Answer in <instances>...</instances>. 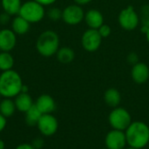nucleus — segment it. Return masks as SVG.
Masks as SVG:
<instances>
[{
  "label": "nucleus",
  "instance_id": "nucleus-1",
  "mask_svg": "<svg viewBox=\"0 0 149 149\" xmlns=\"http://www.w3.org/2000/svg\"><path fill=\"white\" fill-rule=\"evenodd\" d=\"M23 85L20 74L14 70L2 72L0 74V94L3 98H15L21 93Z\"/></svg>",
  "mask_w": 149,
  "mask_h": 149
},
{
  "label": "nucleus",
  "instance_id": "nucleus-2",
  "mask_svg": "<svg viewBox=\"0 0 149 149\" xmlns=\"http://www.w3.org/2000/svg\"><path fill=\"white\" fill-rule=\"evenodd\" d=\"M125 134L129 147L142 149L149 143V127L142 121H133Z\"/></svg>",
  "mask_w": 149,
  "mask_h": 149
},
{
  "label": "nucleus",
  "instance_id": "nucleus-3",
  "mask_svg": "<svg viewBox=\"0 0 149 149\" xmlns=\"http://www.w3.org/2000/svg\"><path fill=\"white\" fill-rule=\"evenodd\" d=\"M36 49L45 58H51L56 55L59 49V37L58 33L51 30L43 31L37 39Z\"/></svg>",
  "mask_w": 149,
  "mask_h": 149
},
{
  "label": "nucleus",
  "instance_id": "nucleus-4",
  "mask_svg": "<svg viewBox=\"0 0 149 149\" xmlns=\"http://www.w3.org/2000/svg\"><path fill=\"white\" fill-rule=\"evenodd\" d=\"M18 15L27 20L30 24H37L45 16V6L34 0H30L22 3Z\"/></svg>",
  "mask_w": 149,
  "mask_h": 149
},
{
  "label": "nucleus",
  "instance_id": "nucleus-5",
  "mask_svg": "<svg viewBox=\"0 0 149 149\" xmlns=\"http://www.w3.org/2000/svg\"><path fill=\"white\" fill-rule=\"evenodd\" d=\"M108 121L113 129L126 131V129L133 122L131 115L127 110L123 107H115L109 114Z\"/></svg>",
  "mask_w": 149,
  "mask_h": 149
},
{
  "label": "nucleus",
  "instance_id": "nucleus-6",
  "mask_svg": "<svg viewBox=\"0 0 149 149\" xmlns=\"http://www.w3.org/2000/svg\"><path fill=\"white\" fill-rule=\"evenodd\" d=\"M118 22L123 30L131 31L140 25V16L132 5H128L119 13Z\"/></svg>",
  "mask_w": 149,
  "mask_h": 149
},
{
  "label": "nucleus",
  "instance_id": "nucleus-7",
  "mask_svg": "<svg viewBox=\"0 0 149 149\" xmlns=\"http://www.w3.org/2000/svg\"><path fill=\"white\" fill-rule=\"evenodd\" d=\"M102 39L98 30L88 29L84 31L81 37V45L86 52H94L100 49Z\"/></svg>",
  "mask_w": 149,
  "mask_h": 149
},
{
  "label": "nucleus",
  "instance_id": "nucleus-8",
  "mask_svg": "<svg viewBox=\"0 0 149 149\" xmlns=\"http://www.w3.org/2000/svg\"><path fill=\"white\" fill-rule=\"evenodd\" d=\"M85 11L80 5L76 3L67 5L62 10V20L69 25H77L84 21Z\"/></svg>",
  "mask_w": 149,
  "mask_h": 149
},
{
  "label": "nucleus",
  "instance_id": "nucleus-9",
  "mask_svg": "<svg viewBox=\"0 0 149 149\" xmlns=\"http://www.w3.org/2000/svg\"><path fill=\"white\" fill-rule=\"evenodd\" d=\"M37 127L42 135L51 137L57 133L58 128V122L55 116H53L52 113L42 114L37 124Z\"/></svg>",
  "mask_w": 149,
  "mask_h": 149
},
{
  "label": "nucleus",
  "instance_id": "nucleus-10",
  "mask_svg": "<svg viewBox=\"0 0 149 149\" xmlns=\"http://www.w3.org/2000/svg\"><path fill=\"white\" fill-rule=\"evenodd\" d=\"M106 148L108 149H124L127 143L125 131L113 129L105 138Z\"/></svg>",
  "mask_w": 149,
  "mask_h": 149
},
{
  "label": "nucleus",
  "instance_id": "nucleus-11",
  "mask_svg": "<svg viewBox=\"0 0 149 149\" xmlns=\"http://www.w3.org/2000/svg\"><path fill=\"white\" fill-rule=\"evenodd\" d=\"M17 44V35L11 29L0 30V52H10Z\"/></svg>",
  "mask_w": 149,
  "mask_h": 149
},
{
  "label": "nucleus",
  "instance_id": "nucleus-12",
  "mask_svg": "<svg viewBox=\"0 0 149 149\" xmlns=\"http://www.w3.org/2000/svg\"><path fill=\"white\" fill-rule=\"evenodd\" d=\"M131 77L133 80L139 85L146 83L149 79V67L143 62H138L134 65L131 70Z\"/></svg>",
  "mask_w": 149,
  "mask_h": 149
},
{
  "label": "nucleus",
  "instance_id": "nucleus-13",
  "mask_svg": "<svg viewBox=\"0 0 149 149\" xmlns=\"http://www.w3.org/2000/svg\"><path fill=\"white\" fill-rule=\"evenodd\" d=\"M34 104L38 107V109L41 112L42 114L52 113L56 109L55 100L49 94H42L38 96Z\"/></svg>",
  "mask_w": 149,
  "mask_h": 149
},
{
  "label": "nucleus",
  "instance_id": "nucleus-14",
  "mask_svg": "<svg viewBox=\"0 0 149 149\" xmlns=\"http://www.w3.org/2000/svg\"><path fill=\"white\" fill-rule=\"evenodd\" d=\"M84 21L89 29L98 30L104 24V17L99 10L91 9L85 13Z\"/></svg>",
  "mask_w": 149,
  "mask_h": 149
},
{
  "label": "nucleus",
  "instance_id": "nucleus-15",
  "mask_svg": "<svg viewBox=\"0 0 149 149\" xmlns=\"http://www.w3.org/2000/svg\"><path fill=\"white\" fill-rule=\"evenodd\" d=\"M14 102L16 109L24 113L34 105L33 100L28 93H20L17 94L14 98Z\"/></svg>",
  "mask_w": 149,
  "mask_h": 149
},
{
  "label": "nucleus",
  "instance_id": "nucleus-16",
  "mask_svg": "<svg viewBox=\"0 0 149 149\" xmlns=\"http://www.w3.org/2000/svg\"><path fill=\"white\" fill-rule=\"evenodd\" d=\"M31 24L19 15L15 16L11 22V30L16 35H24L30 31Z\"/></svg>",
  "mask_w": 149,
  "mask_h": 149
},
{
  "label": "nucleus",
  "instance_id": "nucleus-17",
  "mask_svg": "<svg viewBox=\"0 0 149 149\" xmlns=\"http://www.w3.org/2000/svg\"><path fill=\"white\" fill-rule=\"evenodd\" d=\"M56 57L59 63L67 65V64L72 63L74 60L75 52L71 47L63 46V47H59V49L58 50L56 53Z\"/></svg>",
  "mask_w": 149,
  "mask_h": 149
},
{
  "label": "nucleus",
  "instance_id": "nucleus-18",
  "mask_svg": "<svg viewBox=\"0 0 149 149\" xmlns=\"http://www.w3.org/2000/svg\"><path fill=\"white\" fill-rule=\"evenodd\" d=\"M104 100L105 103L111 107H118L121 101L120 93L115 88H109L104 93Z\"/></svg>",
  "mask_w": 149,
  "mask_h": 149
},
{
  "label": "nucleus",
  "instance_id": "nucleus-19",
  "mask_svg": "<svg viewBox=\"0 0 149 149\" xmlns=\"http://www.w3.org/2000/svg\"><path fill=\"white\" fill-rule=\"evenodd\" d=\"M1 5L4 12L10 16H17L19 13L22 1L21 0H1Z\"/></svg>",
  "mask_w": 149,
  "mask_h": 149
},
{
  "label": "nucleus",
  "instance_id": "nucleus-20",
  "mask_svg": "<svg viewBox=\"0 0 149 149\" xmlns=\"http://www.w3.org/2000/svg\"><path fill=\"white\" fill-rule=\"evenodd\" d=\"M16 110L15 102L12 99L4 98L0 101V113L6 119L11 117Z\"/></svg>",
  "mask_w": 149,
  "mask_h": 149
},
{
  "label": "nucleus",
  "instance_id": "nucleus-21",
  "mask_svg": "<svg viewBox=\"0 0 149 149\" xmlns=\"http://www.w3.org/2000/svg\"><path fill=\"white\" fill-rule=\"evenodd\" d=\"M41 116H42L41 112L38 109V107L34 104L28 111L24 113V121L30 127L37 126Z\"/></svg>",
  "mask_w": 149,
  "mask_h": 149
},
{
  "label": "nucleus",
  "instance_id": "nucleus-22",
  "mask_svg": "<svg viewBox=\"0 0 149 149\" xmlns=\"http://www.w3.org/2000/svg\"><path fill=\"white\" fill-rule=\"evenodd\" d=\"M14 66V58L9 52H0V71L5 72L12 70Z\"/></svg>",
  "mask_w": 149,
  "mask_h": 149
},
{
  "label": "nucleus",
  "instance_id": "nucleus-23",
  "mask_svg": "<svg viewBox=\"0 0 149 149\" xmlns=\"http://www.w3.org/2000/svg\"><path fill=\"white\" fill-rule=\"evenodd\" d=\"M47 17L53 22H58L62 19V10L57 7H52L47 11Z\"/></svg>",
  "mask_w": 149,
  "mask_h": 149
},
{
  "label": "nucleus",
  "instance_id": "nucleus-24",
  "mask_svg": "<svg viewBox=\"0 0 149 149\" xmlns=\"http://www.w3.org/2000/svg\"><path fill=\"white\" fill-rule=\"evenodd\" d=\"M98 31L100 33V35L102 37V38H108L111 33H112V29L111 27L108 25V24H103L99 29H98Z\"/></svg>",
  "mask_w": 149,
  "mask_h": 149
},
{
  "label": "nucleus",
  "instance_id": "nucleus-25",
  "mask_svg": "<svg viewBox=\"0 0 149 149\" xmlns=\"http://www.w3.org/2000/svg\"><path fill=\"white\" fill-rule=\"evenodd\" d=\"M127 60L132 65H134L137 64L138 62H140L139 61V56H138V54L136 52H130V53L127 54Z\"/></svg>",
  "mask_w": 149,
  "mask_h": 149
},
{
  "label": "nucleus",
  "instance_id": "nucleus-26",
  "mask_svg": "<svg viewBox=\"0 0 149 149\" xmlns=\"http://www.w3.org/2000/svg\"><path fill=\"white\" fill-rule=\"evenodd\" d=\"M31 145L35 149H41L44 146V141L41 138H37L32 141Z\"/></svg>",
  "mask_w": 149,
  "mask_h": 149
},
{
  "label": "nucleus",
  "instance_id": "nucleus-27",
  "mask_svg": "<svg viewBox=\"0 0 149 149\" xmlns=\"http://www.w3.org/2000/svg\"><path fill=\"white\" fill-rule=\"evenodd\" d=\"M10 17L11 16H10L9 14H7L6 12L3 11V13L0 14V24H8L9 21H10Z\"/></svg>",
  "mask_w": 149,
  "mask_h": 149
},
{
  "label": "nucleus",
  "instance_id": "nucleus-28",
  "mask_svg": "<svg viewBox=\"0 0 149 149\" xmlns=\"http://www.w3.org/2000/svg\"><path fill=\"white\" fill-rule=\"evenodd\" d=\"M6 124H7V119L0 113V133L4 130Z\"/></svg>",
  "mask_w": 149,
  "mask_h": 149
},
{
  "label": "nucleus",
  "instance_id": "nucleus-29",
  "mask_svg": "<svg viewBox=\"0 0 149 149\" xmlns=\"http://www.w3.org/2000/svg\"><path fill=\"white\" fill-rule=\"evenodd\" d=\"M38 3H39L40 4L44 5V6H48V5H52L57 0H34Z\"/></svg>",
  "mask_w": 149,
  "mask_h": 149
},
{
  "label": "nucleus",
  "instance_id": "nucleus-30",
  "mask_svg": "<svg viewBox=\"0 0 149 149\" xmlns=\"http://www.w3.org/2000/svg\"><path fill=\"white\" fill-rule=\"evenodd\" d=\"M15 149H35L33 148V146L31 144L29 143H22L19 144L18 146H17V148Z\"/></svg>",
  "mask_w": 149,
  "mask_h": 149
},
{
  "label": "nucleus",
  "instance_id": "nucleus-31",
  "mask_svg": "<svg viewBox=\"0 0 149 149\" xmlns=\"http://www.w3.org/2000/svg\"><path fill=\"white\" fill-rule=\"evenodd\" d=\"M73 1H74V3L82 6V5H86V4L90 3L93 0H73Z\"/></svg>",
  "mask_w": 149,
  "mask_h": 149
},
{
  "label": "nucleus",
  "instance_id": "nucleus-32",
  "mask_svg": "<svg viewBox=\"0 0 149 149\" xmlns=\"http://www.w3.org/2000/svg\"><path fill=\"white\" fill-rule=\"evenodd\" d=\"M21 93H28V86H25L24 84L23 85V87H22Z\"/></svg>",
  "mask_w": 149,
  "mask_h": 149
},
{
  "label": "nucleus",
  "instance_id": "nucleus-33",
  "mask_svg": "<svg viewBox=\"0 0 149 149\" xmlns=\"http://www.w3.org/2000/svg\"><path fill=\"white\" fill-rule=\"evenodd\" d=\"M0 149H5V142L0 139Z\"/></svg>",
  "mask_w": 149,
  "mask_h": 149
},
{
  "label": "nucleus",
  "instance_id": "nucleus-34",
  "mask_svg": "<svg viewBox=\"0 0 149 149\" xmlns=\"http://www.w3.org/2000/svg\"><path fill=\"white\" fill-rule=\"evenodd\" d=\"M145 36H146V39H147L148 43L149 44V28L148 29V31H146V33H145Z\"/></svg>",
  "mask_w": 149,
  "mask_h": 149
},
{
  "label": "nucleus",
  "instance_id": "nucleus-35",
  "mask_svg": "<svg viewBox=\"0 0 149 149\" xmlns=\"http://www.w3.org/2000/svg\"><path fill=\"white\" fill-rule=\"evenodd\" d=\"M127 149H138V148H133V147H129V148H127Z\"/></svg>",
  "mask_w": 149,
  "mask_h": 149
},
{
  "label": "nucleus",
  "instance_id": "nucleus-36",
  "mask_svg": "<svg viewBox=\"0 0 149 149\" xmlns=\"http://www.w3.org/2000/svg\"><path fill=\"white\" fill-rule=\"evenodd\" d=\"M102 149H108V148H102Z\"/></svg>",
  "mask_w": 149,
  "mask_h": 149
},
{
  "label": "nucleus",
  "instance_id": "nucleus-37",
  "mask_svg": "<svg viewBox=\"0 0 149 149\" xmlns=\"http://www.w3.org/2000/svg\"><path fill=\"white\" fill-rule=\"evenodd\" d=\"M1 97H2V96H1V94H0V98H1Z\"/></svg>",
  "mask_w": 149,
  "mask_h": 149
}]
</instances>
